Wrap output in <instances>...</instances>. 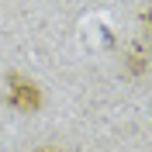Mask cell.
Segmentation results:
<instances>
[{
  "label": "cell",
  "mask_w": 152,
  "mask_h": 152,
  "mask_svg": "<svg viewBox=\"0 0 152 152\" xmlns=\"http://www.w3.org/2000/svg\"><path fill=\"white\" fill-rule=\"evenodd\" d=\"M10 104L21 107V111H35L38 104H42V97H38V86L31 83V80H24V76H10Z\"/></svg>",
  "instance_id": "cell-1"
},
{
  "label": "cell",
  "mask_w": 152,
  "mask_h": 152,
  "mask_svg": "<svg viewBox=\"0 0 152 152\" xmlns=\"http://www.w3.org/2000/svg\"><path fill=\"white\" fill-rule=\"evenodd\" d=\"M149 24H152V10H149Z\"/></svg>",
  "instance_id": "cell-2"
}]
</instances>
